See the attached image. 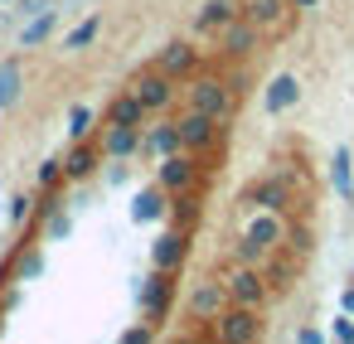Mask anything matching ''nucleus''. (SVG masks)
<instances>
[{
	"label": "nucleus",
	"instance_id": "nucleus-17",
	"mask_svg": "<svg viewBox=\"0 0 354 344\" xmlns=\"http://www.w3.org/2000/svg\"><path fill=\"white\" fill-rule=\"evenodd\" d=\"M189 68H194V49H189V44H165V54H160V73L180 78V73H189Z\"/></svg>",
	"mask_w": 354,
	"mask_h": 344
},
{
	"label": "nucleus",
	"instance_id": "nucleus-27",
	"mask_svg": "<svg viewBox=\"0 0 354 344\" xmlns=\"http://www.w3.org/2000/svg\"><path fill=\"white\" fill-rule=\"evenodd\" d=\"M286 247H291V252H296V257H306V252H310V233H306V228H301V223H296V228H291V233H286Z\"/></svg>",
	"mask_w": 354,
	"mask_h": 344
},
{
	"label": "nucleus",
	"instance_id": "nucleus-6",
	"mask_svg": "<svg viewBox=\"0 0 354 344\" xmlns=\"http://www.w3.org/2000/svg\"><path fill=\"white\" fill-rule=\"evenodd\" d=\"M296 102H301V83H296L291 73H277V78L267 83V97H262L267 117H281V112H291Z\"/></svg>",
	"mask_w": 354,
	"mask_h": 344
},
{
	"label": "nucleus",
	"instance_id": "nucleus-33",
	"mask_svg": "<svg viewBox=\"0 0 354 344\" xmlns=\"http://www.w3.org/2000/svg\"><path fill=\"white\" fill-rule=\"evenodd\" d=\"M122 339H127V344H146V339H151V329H127Z\"/></svg>",
	"mask_w": 354,
	"mask_h": 344
},
{
	"label": "nucleus",
	"instance_id": "nucleus-8",
	"mask_svg": "<svg viewBox=\"0 0 354 344\" xmlns=\"http://www.w3.org/2000/svg\"><path fill=\"white\" fill-rule=\"evenodd\" d=\"M160 189H165V194H189V189H194V165H189V155H165V160H160Z\"/></svg>",
	"mask_w": 354,
	"mask_h": 344
},
{
	"label": "nucleus",
	"instance_id": "nucleus-29",
	"mask_svg": "<svg viewBox=\"0 0 354 344\" xmlns=\"http://www.w3.org/2000/svg\"><path fill=\"white\" fill-rule=\"evenodd\" d=\"M335 339H354V315L349 310H339V320H335V329H330Z\"/></svg>",
	"mask_w": 354,
	"mask_h": 344
},
{
	"label": "nucleus",
	"instance_id": "nucleus-24",
	"mask_svg": "<svg viewBox=\"0 0 354 344\" xmlns=\"http://www.w3.org/2000/svg\"><path fill=\"white\" fill-rule=\"evenodd\" d=\"M97 30H102V20H97V15H93V20H83V25L68 35V49H88V44L97 39Z\"/></svg>",
	"mask_w": 354,
	"mask_h": 344
},
{
	"label": "nucleus",
	"instance_id": "nucleus-21",
	"mask_svg": "<svg viewBox=\"0 0 354 344\" xmlns=\"http://www.w3.org/2000/svg\"><path fill=\"white\" fill-rule=\"evenodd\" d=\"M252 199H257L262 209H286V184H281V180H262V184L252 189Z\"/></svg>",
	"mask_w": 354,
	"mask_h": 344
},
{
	"label": "nucleus",
	"instance_id": "nucleus-18",
	"mask_svg": "<svg viewBox=\"0 0 354 344\" xmlns=\"http://www.w3.org/2000/svg\"><path fill=\"white\" fill-rule=\"evenodd\" d=\"M330 184H335L339 194H349V189H354V155H349L344 146L330 155Z\"/></svg>",
	"mask_w": 354,
	"mask_h": 344
},
{
	"label": "nucleus",
	"instance_id": "nucleus-28",
	"mask_svg": "<svg viewBox=\"0 0 354 344\" xmlns=\"http://www.w3.org/2000/svg\"><path fill=\"white\" fill-rule=\"evenodd\" d=\"M64 180V160H49V165H39V184H59Z\"/></svg>",
	"mask_w": 354,
	"mask_h": 344
},
{
	"label": "nucleus",
	"instance_id": "nucleus-20",
	"mask_svg": "<svg viewBox=\"0 0 354 344\" xmlns=\"http://www.w3.org/2000/svg\"><path fill=\"white\" fill-rule=\"evenodd\" d=\"M102 146H107V155H131L141 146V136H136V126H112Z\"/></svg>",
	"mask_w": 354,
	"mask_h": 344
},
{
	"label": "nucleus",
	"instance_id": "nucleus-14",
	"mask_svg": "<svg viewBox=\"0 0 354 344\" xmlns=\"http://www.w3.org/2000/svg\"><path fill=\"white\" fill-rule=\"evenodd\" d=\"M243 10L233 6V0H209V6L199 10V30H223L228 20H238Z\"/></svg>",
	"mask_w": 354,
	"mask_h": 344
},
{
	"label": "nucleus",
	"instance_id": "nucleus-34",
	"mask_svg": "<svg viewBox=\"0 0 354 344\" xmlns=\"http://www.w3.org/2000/svg\"><path fill=\"white\" fill-rule=\"evenodd\" d=\"M296 339H301V344H320L325 334H320V329H296Z\"/></svg>",
	"mask_w": 354,
	"mask_h": 344
},
{
	"label": "nucleus",
	"instance_id": "nucleus-2",
	"mask_svg": "<svg viewBox=\"0 0 354 344\" xmlns=\"http://www.w3.org/2000/svg\"><path fill=\"white\" fill-rule=\"evenodd\" d=\"M228 300H233V305H252V310H257V305L267 300V276H262L257 267H248V262H243V267L228 276Z\"/></svg>",
	"mask_w": 354,
	"mask_h": 344
},
{
	"label": "nucleus",
	"instance_id": "nucleus-16",
	"mask_svg": "<svg viewBox=\"0 0 354 344\" xmlns=\"http://www.w3.org/2000/svg\"><path fill=\"white\" fill-rule=\"evenodd\" d=\"M281 10H286V0H248V6H243V20H252V25L262 30V25H277Z\"/></svg>",
	"mask_w": 354,
	"mask_h": 344
},
{
	"label": "nucleus",
	"instance_id": "nucleus-35",
	"mask_svg": "<svg viewBox=\"0 0 354 344\" xmlns=\"http://www.w3.org/2000/svg\"><path fill=\"white\" fill-rule=\"evenodd\" d=\"M339 310H349V315H354V286H349V291L339 296Z\"/></svg>",
	"mask_w": 354,
	"mask_h": 344
},
{
	"label": "nucleus",
	"instance_id": "nucleus-1",
	"mask_svg": "<svg viewBox=\"0 0 354 344\" xmlns=\"http://www.w3.org/2000/svg\"><path fill=\"white\" fill-rule=\"evenodd\" d=\"M189 107L204 112V117H214V122H223V117L233 112V93H228V83H218V78H199V83L189 88Z\"/></svg>",
	"mask_w": 354,
	"mask_h": 344
},
{
	"label": "nucleus",
	"instance_id": "nucleus-7",
	"mask_svg": "<svg viewBox=\"0 0 354 344\" xmlns=\"http://www.w3.org/2000/svg\"><path fill=\"white\" fill-rule=\"evenodd\" d=\"M185 252H189L185 233H180V228H170V233H160V238H156V247H151V267H156V271H175V267L185 262Z\"/></svg>",
	"mask_w": 354,
	"mask_h": 344
},
{
	"label": "nucleus",
	"instance_id": "nucleus-23",
	"mask_svg": "<svg viewBox=\"0 0 354 344\" xmlns=\"http://www.w3.org/2000/svg\"><path fill=\"white\" fill-rule=\"evenodd\" d=\"M291 271H296V252L291 257H272L267 252V271L262 276H272V286H291Z\"/></svg>",
	"mask_w": 354,
	"mask_h": 344
},
{
	"label": "nucleus",
	"instance_id": "nucleus-3",
	"mask_svg": "<svg viewBox=\"0 0 354 344\" xmlns=\"http://www.w3.org/2000/svg\"><path fill=\"white\" fill-rule=\"evenodd\" d=\"M257 334H262V320H257L252 305H233V310L218 315V339H228V344H248V339H257Z\"/></svg>",
	"mask_w": 354,
	"mask_h": 344
},
{
	"label": "nucleus",
	"instance_id": "nucleus-25",
	"mask_svg": "<svg viewBox=\"0 0 354 344\" xmlns=\"http://www.w3.org/2000/svg\"><path fill=\"white\" fill-rule=\"evenodd\" d=\"M49 30H54V20H49V10H44L35 25H25V35H20V39H25V44H39V39H49Z\"/></svg>",
	"mask_w": 354,
	"mask_h": 344
},
{
	"label": "nucleus",
	"instance_id": "nucleus-10",
	"mask_svg": "<svg viewBox=\"0 0 354 344\" xmlns=\"http://www.w3.org/2000/svg\"><path fill=\"white\" fill-rule=\"evenodd\" d=\"M252 44H257V25H252V20H228V25H223V54L243 59Z\"/></svg>",
	"mask_w": 354,
	"mask_h": 344
},
{
	"label": "nucleus",
	"instance_id": "nucleus-13",
	"mask_svg": "<svg viewBox=\"0 0 354 344\" xmlns=\"http://www.w3.org/2000/svg\"><path fill=\"white\" fill-rule=\"evenodd\" d=\"M141 117H146V107H141V97H136V93L117 97V102H112V112H107V122H112V126H141Z\"/></svg>",
	"mask_w": 354,
	"mask_h": 344
},
{
	"label": "nucleus",
	"instance_id": "nucleus-30",
	"mask_svg": "<svg viewBox=\"0 0 354 344\" xmlns=\"http://www.w3.org/2000/svg\"><path fill=\"white\" fill-rule=\"evenodd\" d=\"M68 228H73L68 213H54V218H49V238H68Z\"/></svg>",
	"mask_w": 354,
	"mask_h": 344
},
{
	"label": "nucleus",
	"instance_id": "nucleus-11",
	"mask_svg": "<svg viewBox=\"0 0 354 344\" xmlns=\"http://www.w3.org/2000/svg\"><path fill=\"white\" fill-rule=\"evenodd\" d=\"M131 218L136 223H160L165 218V189L156 184V189H141L136 199H131Z\"/></svg>",
	"mask_w": 354,
	"mask_h": 344
},
{
	"label": "nucleus",
	"instance_id": "nucleus-9",
	"mask_svg": "<svg viewBox=\"0 0 354 344\" xmlns=\"http://www.w3.org/2000/svg\"><path fill=\"white\" fill-rule=\"evenodd\" d=\"M131 93L141 97V107H146V112H160V107H170V97H175V88H170V73L136 78V88H131Z\"/></svg>",
	"mask_w": 354,
	"mask_h": 344
},
{
	"label": "nucleus",
	"instance_id": "nucleus-31",
	"mask_svg": "<svg viewBox=\"0 0 354 344\" xmlns=\"http://www.w3.org/2000/svg\"><path fill=\"white\" fill-rule=\"evenodd\" d=\"M175 218H180V228H185V223H194V199H185V194H180V204H175Z\"/></svg>",
	"mask_w": 354,
	"mask_h": 344
},
{
	"label": "nucleus",
	"instance_id": "nucleus-19",
	"mask_svg": "<svg viewBox=\"0 0 354 344\" xmlns=\"http://www.w3.org/2000/svg\"><path fill=\"white\" fill-rule=\"evenodd\" d=\"M180 146H185V141H180V126H175V122H170V126H156V131L146 136V151H156L160 160H165V155H175Z\"/></svg>",
	"mask_w": 354,
	"mask_h": 344
},
{
	"label": "nucleus",
	"instance_id": "nucleus-15",
	"mask_svg": "<svg viewBox=\"0 0 354 344\" xmlns=\"http://www.w3.org/2000/svg\"><path fill=\"white\" fill-rule=\"evenodd\" d=\"M20 83H25L20 64L6 59V64H0V107H15V102H20Z\"/></svg>",
	"mask_w": 354,
	"mask_h": 344
},
{
	"label": "nucleus",
	"instance_id": "nucleus-4",
	"mask_svg": "<svg viewBox=\"0 0 354 344\" xmlns=\"http://www.w3.org/2000/svg\"><path fill=\"white\" fill-rule=\"evenodd\" d=\"M175 126H180V141H185V151H189V155H194V151H209V146H214V136H218L214 117H204V112H194V107H189V117H180Z\"/></svg>",
	"mask_w": 354,
	"mask_h": 344
},
{
	"label": "nucleus",
	"instance_id": "nucleus-32",
	"mask_svg": "<svg viewBox=\"0 0 354 344\" xmlns=\"http://www.w3.org/2000/svg\"><path fill=\"white\" fill-rule=\"evenodd\" d=\"M39 267H44L39 257H25V262H20V276H39Z\"/></svg>",
	"mask_w": 354,
	"mask_h": 344
},
{
	"label": "nucleus",
	"instance_id": "nucleus-36",
	"mask_svg": "<svg viewBox=\"0 0 354 344\" xmlns=\"http://www.w3.org/2000/svg\"><path fill=\"white\" fill-rule=\"evenodd\" d=\"M286 6H315V0H286Z\"/></svg>",
	"mask_w": 354,
	"mask_h": 344
},
{
	"label": "nucleus",
	"instance_id": "nucleus-5",
	"mask_svg": "<svg viewBox=\"0 0 354 344\" xmlns=\"http://www.w3.org/2000/svg\"><path fill=\"white\" fill-rule=\"evenodd\" d=\"M223 310H228V281H204L189 296V315H199V320H218Z\"/></svg>",
	"mask_w": 354,
	"mask_h": 344
},
{
	"label": "nucleus",
	"instance_id": "nucleus-12",
	"mask_svg": "<svg viewBox=\"0 0 354 344\" xmlns=\"http://www.w3.org/2000/svg\"><path fill=\"white\" fill-rule=\"evenodd\" d=\"M141 305H146L151 315H165V305H170V271H156V276L146 281V291H141Z\"/></svg>",
	"mask_w": 354,
	"mask_h": 344
},
{
	"label": "nucleus",
	"instance_id": "nucleus-22",
	"mask_svg": "<svg viewBox=\"0 0 354 344\" xmlns=\"http://www.w3.org/2000/svg\"><path fill=\"white\" fill-rule=\"evenodd\" d=\"M93 165H97V155H93L88 146H78V151L64 160V175H68V180H83V175H93Z\"/></svg>",
	"mask_w": 354,
	"mask_h": 344
},
{
	"label": "nucleus",
	"instance_id": "nucleus-26",
	"mask_svg": "<svg viewBox=\"0 0 354 344\" xmlns=\"http://www.w3.org/2000/svg\"><path fill=\"white\" fill-rule=\"evenodd\" d=\"M88 122H93V112H88V107H73V112H68V136L83 141V136H88Z\"/></svg>",
	"mask_w": 354,
	"mask_h": 344
}]
</instances>
